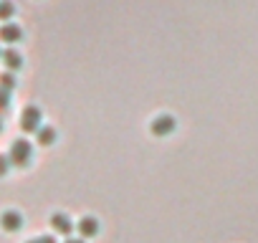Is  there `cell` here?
<instances>
[{"label": "cell", "mask_w": 258, "mask_h": 243, "mask_svg": "<svg viewBox=\"0 0 258 243\" xmlns=\"http://www.w3.org/2000/svg\"><path fill=\"white\" fill-rule=\"evenodd\" d=\"M26 243H56L53 235H41V238H33V240H26Z\"/></svg>", "instance_id": "5bb4252c"}, {"label": "cell", "mask_w": 258, "mask_h": 243, "mask_svg": "<svg viewBox=\"0 0 258 243\" xmlns=\"http://www.w3.org/2000/svg\"><path fill=\"white\" fill-rule=\"evenodd\" d=\"M13 16H16V6L11 3V0H0V21L11 23Z\"/></svg>", "instance_id": "30bf717a"}, {"label": "cell", "mask_w": 258, "mask_h": 243, "mask_svg": "<svg viewBox=\"0 0 258 243\" xmlns=\"http://www.w3.org/2000/svg\"><path fill=\"white\" fill-rule=\"evenodd\" d=\"M51 228H53L56 233H61V235L71 238V233H74L76 223H74L66 213H53V215H51Z\"/></svg>", "instance_id": "277c9868"}, {"label": "cell", "mask_w": 258, "mask_h": 243, "mask_svg": "<svg viewBox=\"0 0 258 243\" xmlns=\"http://www.w3.org/2000/svg\"><path fill=\"white\" fill-rule=\"evenodd\" d=\"M175 130H177V122H175V116H170V114L155 116L152 125H150V132H152L155 137H170Z\"/></svg>", "instance_id": "3957f363"}, {"label": "cell", "mask_w": 258, "mask_h": 243, "mask_svg": "<svg viewBox=\"0 0 258 243\" xmlns=\"http://www.w3.org/2000/svg\"><path fill=\"white\" fill-rule=\"evenodd\" d=\"M0 228L8 230V233H16L23 228V215L18 210H6L3 215H0Z\"/></svg>", "instance_id": "5b68a950"}, {"label": "cell", "mask_w": 258, "mask_h": 243, "mask_svg": "<svg viewBox=\"0 0 258 243\" xmlns=\"http://www.w3.org/2000/svg\"><path fill=\"white\" fill-rule=\"evenodd\" d=\"M43 111L36 106V104H31V106H26L23 109V114H21V130L23 132H28V135H36L43 125Z\"/></svg>", "instance_id": "7a4b0ae2"}, {"label": "cell", "mask_w": 258, "mask_h": 243, "mask_svg": "<svg viewBox=\"0 0 258 243\" xmlns=\"http://www.w3.org/2000/svg\"><path fill=\"white\" fill-rule=\"evenodd\" d=\"M8 157H11V162H13V165L26 167V165L33 160V145H31L28 140H16V142L11 145Z\"/></svg>", "instance_id": "6da1fadb"}, {"label": "cell", "mask_w": 258, "mask_h": 243, "mask_svg": "<svg viewBox=\"0 0 258 243\" xmlns=\"http://www.w3.org/2000/svg\"><path fill=\"white\" fill-rule=\"evenodd\" d=\"M23 38V28L16 23H3L0 26V41L3 43H18Z\"/></svg>", "instance_id": "8992f818"}, {"label": "cell", "mask_w": 258, "mask_h": 243, "mask_svg": "<svg viewBox=\"0 0 258 243\" xmlns=\"http://www.w3.org/2000/svg\"><path fill=\"white\" fill-rule=\"evenodd\" d=\"M11 165H13V162H11V157H8V155H0V177H6V175H8Z\"/></svg>", "instance_id": "4fadbf2b"}, {"label": "cell", "mask_w": 258, "mask_h": 243, "mask_svg": "<svg viewBox=\"0 0 258 243\" xmlns=\"http://www.w3.org/2000/svg\"><path fill=\"white\" fill-rule=\"evenodd\" d=\"M63 243H84V238H66Z\"/></svg>", "instance_id": "9a60e30c"}, {"label": "cell", "mask_w": 258, "mask_h": 243, "mask_svg": "<svg viewBox=\"0 0 258 243\" xmlns=\"http://www.w3.org/2000/svg\"><path fill=\"white\" fill-rule=\"evenodd\" d=\"M36 142H38V145H43V147H51V145L56 142V130L43 125V127L36 132Z\"/></svg>", "instance_id": "9c48e42d"}, {"label": "cell", "mask_w": 258, "mask_h": 243, "mask_svg": "<svg viewBox=\"0 0 258 243\" xmlns=\"http://www.w3.org/2000/svg\"><path fill=\"white\" fill-rule=\"evenodd\" d=\"M76 228H79L81 238H94V235H99V220H96V218H91V215L81 218V220L76 223Z\"/></svg>", "instance_id": "52a82bcc"}, {"label": "cell", "mask_w": 258, "mask_h": 243, "mask_svg": "<svg viewBox=\"0 0 258 243\" xmlns=\"http://www.w3.org/2000/svg\"><path fill=\"white\" fill-rule=\"evenodd\" d=\"M3 64H6L8 71H18L23 66V56L16 48H8V51H3Z\"/></svg>", "instance_id": "ba28073f"}, {"label": "cell", "mask_w": 258, "mask_h": 243, "mask_svg": "<svg viewBox=\"0 0 258 243\" xmlns=\"http://www.w3.org/2000/svg\"><path fill=\"white\" fill-rule=\"evenodd\" d=\"M11 106V91L8 89H0V111H6Z\"/></svg>", "instance_id": "7c38bea8"}, {"label": "cell", "mask_w": 258, "mask_h": 243, "mask_svg": "<svg viewBox=\"0 0 258 243\" xmlns=\"http://www.w3.org/2000/svg\"><path fill=\"white\" fill-rule=\"evenodd\" d=\"M0 89H8V91L16 89V76H13L11 71H3V74H0Z\"/></svg>", "instance_id": "8fae6325"}, {"label": "cell", "mask_w": 258, "mask_h": 243, "mask_svg": "<svg viewBox=\"0 0 258 243\" xmlns=\"http://www.w3.org/2000/svg\"><path fill=\"white\" fill-rule=\"evenodd\" d=\"M0 58H3V51H0Z\"/></svg>", "instance_id": "e0dca14e"}, {"label": "cell", "mask_w": 258, "mask_h": 243, "mask_svg": "<svg viewBox=\"0 0 258 243\" xmlns=\"http://www.w3.org/2000/svg\"><path fill=\"white\" fill-rule=\"evenodd\" d=\"M0 132H3V119H0Z\"/></svg>", "instance_id": "2e32d148"}]
</instances>
